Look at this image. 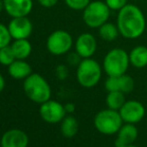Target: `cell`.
Here are the masks:
<instances>
[{
  "mask_svg": "<svg viewBox=\"0 0 147 147\" xmlns=\"http://www.w3.org/2000/svg\"><path fill=\"white\" fill-rule=\"evenodd\" d=\"M130 65L137 69L147 66V47L144 45H137L133 47L129 52Z\"/></svg>",
  "mask_w": 147,
  "mask_h": 147,
  "instance_id": "16",
  "label": "cell"
},
{
  "mask_svg": "<svg viewBox=\"0 0 147 147\" xmlns=\"http://www.w3.org/2000/svg\"><path fill=\"white\" fill-rule=\"evenodd\" d=\"M39 114L45 122L54 124L63 120V118L66 116V110L64 105L58 101L49 99L48 101L40 104Z\"/></svg>",
  "mask_w": 147,
  "mask_h": 147,
  "instance_id": "8",
  "label": "cell"
},
{
  "mask_svg": "<svg viewBox=\"0 0 147 147\" xmlns=\"http://www.w3.org/2000/svg\"><path fill=\"white\" fill-rule=\"evenodd\" d=\"M55 74H56V77L59 80H65L69 75L68 67L66 65H64V64H60L55 69Z\"/></svg>",
  "mask_w": 147,
  "mask_h": 147,
  "instance_id": "26",
  "label": "cell"
},
{
  "mask_svg": "<svg viewBox=\"0 0 147 147\" xmlns=\"http://www.w3.org/2000/svg\"><path fill=\"white\" fill-rule=\"evenodd\" d=\"M3 1L4 10L12 18L25 17L32 11V0H3Z\"/></svg>",
  "mask_w": 147,
  "mask_h": 147,
  "instance_id": "12",
  "label": "cell"
},
{
  "mask_svg": "<svg viewBox=\"0 0 147 147\" xmlns=\"http://www.w3.org/2000/svg\"><path fill=\"white\" fill-rule=\"evenodd\" d=\"M125 101V94L121 91H110V92H108V94L106 95V98H105L107 108L117 111H119V109L123 106Z\"/></svg>",
  "mask_w": 147,
  "mask_h": 147,
  "instance_id": "20",
  "label": "cell"
},
{
  "mask_svg": "<svg viewBox=\"0 0 147 147\" xmlns=\"http://www.w3.org/2000/svg\"><path fill=\"white\" fill-rule=\"evenodd\" d=\"M111 11H119L127 4L128 0H104Z\"/></svg>",
  "mask_w": 147,
  "mask_h": 147,
  "instance_id": "25",
  "label": "cell"
},
{
  "mask_svg": "<svg viewBox=\"0 0 147 147\" xmlns=\"http://www.w3.org/2000/svg\"><path fill=\"white\" fill-rule=\"evenodd\" d=\"M120 116L125 123L136 124L145 116V107L137 100H126L123 106L119 109Z\"/></svg>",
  "mask_w": 147,
  "mask_h": 147,
  "instance_id": "9",
  "label": "cell"
},
{
  "mask_svg": "<svg viewBox=\"0 0 147 147\" xmlns=\"http://www.w3.org/2000/svg\"><path fill=\"white\" fill-rule=\"evenodd\" d=\"M4 10V1L3 0H0V13Z\"/></svg>",
  "mask_w": 147,
  "mask_h": 147,
  "instance_id": "31",
  "label": "cell"
},
{
  "mask_svg": "<svg viewBox=\"0 0 147 147\" xmlns=\"http://www.w3.org/2000/svg\"><path fill=\"white\" fill-rule=\"evenodd\" d=\"M16 59L25 60L32 52V45L28 39H16L10 44Z\"/></svg>",
  "mask_w": 147,
  "mask_h": 147,
  "instance_id": "17",
  "label": "cell"
},
{
  "mask_svg": "<svg viewBox=\"0 0 147 147\" xmlns=\"http://www.w3.org/2000/svg\"><path fill=\"white\" fill-rule=\"evenodd\" d=\"M123 122L119 111L110 108L100 110L98 113H96L93 120L96 130L104 135L116 134L120 127L123 125Z\"/></svg>",
  "mask_w": 147,
  "mask_h": 147,
  "instance_id": "6",
  "label": "cell"
},
{
  "mask_svg": "<svg viewBox=\"0 0 147 147\" xmlns=\"http://www.w3.org/2000/svg\"><path fill=\"white\" fill-rule=\"evenodd\" d=\"M0 147H1V145H0Z\"/></svg>",
  "mask_w": 147,
  "mask_h": 147,
  "instance_id": "33",
  "label": "cell"
},
{
  "mask_svg": "<svg viewBox=\"0 0 147 147\" xmlns=\"http://www.w3.org/2000/svg\"><path fill=\"white\" fill-rule=\"evenodd\" d=\"M111 10L105 1L94 0L86 6L82 11V19L85 25L91 29H98L101 25L106 23L110 17Z\"/></svg>",
  "mask_w": 147,
  "mask_h": 147,
  "instance_id": "5",
  "label": "cell"
},
{
  "mask_svg": "<svg viewBox=\"0 0 147 147\" xmlns=\"http://www.w3.org/2000/svg\"><path fill=\"white\" fill-rule=\"evenodd\" d=\"M4 88H5V79H4L3 75L0 73V92H2Z\"/></svg>",
  "mask_w": 147,
  "mask_h": 147,
  "instance_id": "30",
  "label": "cell"
},
{
  "mask_svg": "<svg viewBox=\"0 0 147 147\" xmlns=\"http://www.w3.org/2000/svg\"><path fill=\"white\" fill-rule=\"evenodd\" d=\"M16 60L11 46L8 45L3 48H0V64L3 66H9Z\"/></svg>",
  "mask_w": 147,
  "mask_h": 147,
  "instance_id": "22",
  "label": "cell"
},
{
  "mask_svg": "<svg viewBox=\"0 0 147 147\" xmlns=\"http://www.w3.org/2000/svg\"><path fill=\"white\" fill-rule=\"evenodd\" d=\"M73 38L68 31L58 29L48 36L46 41V48L52 55L60 56L70 51L73 46Z\"/></svg>",
  "mask_w": 147,
  "mask_h": 147,
  "instance_id": "7",
  "label": "cell"
},
{
  "mask_svg": "<svg viewBox=\"0 0 147 147\" xmlns=\"http://www.w3.org/2000/svg\"><path fill=\"white\" fill-rule=\"evenodd\" d=\"M28 135L21 129H10L4 132L0 140L1 147H27Z\"/></svg>",
  "mask_w": 147,
  "mask_h": 147,
  "instance_id": "13",
  "label": "cell"
},
{
  "mask_svg": "<svg viewBox=\"0 0 147 147\" xmlns=\"http://www.w3.org/2000/svg\"><path fill=\"white\" fill-rule=\"evenodd\" d=\"M11 34L8 29V26L0 22V48L11 44Z\"/></svg>",
  "mask_w": 147,
  "mask_h": 147,
  "instance_id": "23",
  "label": "cell"
},
{
  "mask_svg": "<svg viewBox=\"0 0 147 147\" xmlns=\"http://www.w3.org/2000/svg\"><path fill=\"white\" fill-rule=\"evenodd\" d=\"M130 66L129 53L119 47H115L105 54L102 62L103 71L107 76H121L127 72Z\"/></svg>",
  "mask_w": 147,
  "mask_h": 147,
  "instance_id": "3",
  "label": "cell"
},
{
  "mask_svg": "<svg viewBox=\"0 0 147 147\" xmlns=\"http://www.w3.org/2000/svg\"><path fill=\"white\" fill-rule=\"evenodd\" d=\"M64 107H65L66 113H69V114H71V113H73L74 111H75V105L71 102L66 103V104L64 105Z\"/></svg>",
  "mask_w": 147,
  "mask_h": 147,
  "instance_id": "29",
  "label": "cell"
},
{
  "mask_svg": "<svg viewBox=\"0 0 147 147\" xmlns=\"http://www.w3.org/2000/svg\"><path fill=\"white\" fill-rule=\"evenodd\" d=\"M118 82H119V91L123 92L124 94L130 93L134 89V79L128 74H123L118 76Z\"/></svg>",
  "mask_w": 147,
  "mask_h": 147,
  "instance_id": "21",
  "label": "cell"
},
{
  "mask_svg": "<svg viewBox=\"0 0 147 147\" xmlns=\"http://www.w3.org/2000/svg\"><path fill=\"white\" fill-rule=\"evenodd\" d=\"M78 129H79V124L75 117L72 115H68L63 118L60 125V130L64 137L72 138L77 134Z\"/></svg>",
  "mask_w": 147,
  "mask_h": 147,
  "instance_id": "18",
  "label": "cell"
},
{
  "mask_svg": "<svg viewBox=\"0 0 147 147\" xmlns=\"http://www.w3.org/2000/svg\"><path fill=\"white\" fill-rule=\"evenodd\" d=\"M38 2L41 6H43V7L51 8L54 5H56L58 0H38Z\"/></svg>",
  "mask_w": 147,
  "mask_h": 147,
  "instance_id": "28",
  "label": "cell"
},
{
  "mask_svg": "<svg viewBox=\"0 0 147 147\" xmlns=\"http://www.w3.org/2000/svg\"><path fill=\"white\" fill-rule=\"evenodd\" d=\"M97 40L91 33H81L76 38L74 47L75 51L81 56V58H90L95 54L97 50Z\"/></svg>",
  "mask_w": 147,
  "mask_h": 147,
  "instance_id": "11",
  "label": "cell"
},
{
  "mask_svg": "<svg viewBox=\"0 0 147 147\" xmlns=\"http://www.w3.org/2000/svg\"><path fill=\"white\" fill-rule=\"evenodd\" d=\"M81 56H80L79 54H78L77 52H71V53H69L68 54V56H67V62H68V64H70V65H72V66H78V64L81 62Z\"/></svg>",
  "mask_w": 147,
  "mask_h": 147,
  "instance_id": "27",
  "label": "cell"
},
{
  "mask_svg": "<svg viewBox=\"0 0 147 147\" xmlns=\"http://www.w3.org/2000/svg\"><path fill=\"white\" fill-rule=\"evenodd\" d=\"M115 139V147L134 144L138 138V128L132 123H125L120 127Z\"/></svg>",
  "mask_w": 147,
  "mask_h": 147,
  "instance_id": "14",
  "label": "cell"
},
{
  "mask_svg": "<svg viewBox=\"0 0 147 147\" xmlns=\"http://www.w3.org/2000/svg\"><path fill=\"white\" fill-rule=\"evenodd\" d=\"M8 73L14 79L21 80L27 78L32 73V68L25 60L16 59L13 63L8 66Z\"/></svg>",
  "mask_w": 147,
  "mask_h": 147,
  "instance_id": "15",
  "label": "cell"
},
{
  "mask_svg": "<svg viewBox=\"0 0 147 147\" xmlns=\"http://www.w3.org/2000/svg\"><path fill=\"white\" fill-rule=\"evenodd\" d=\"M67 7L74 11H83L91 0H64Z\"/></svg>",
  "mask_w": 147,
  "mask_h": 147,
  "instance_id": "24",
  "label": "cell"
},
{
  "mask_svg": "<svg viewBox=\"0 0 147 147\" xmlns=\"http://www.w3.org/2000/svg\"><path fill=\"white\" fill-rule=\"evenodd\" d=\"M103 68L93 58H83L76 69V78L82 87L92 88L99 83Z\"/></svg>",
  "mask_w": 147,
  "mask_h": 147,
  "instance_id": "4",
  "label": "cell"
},
{
  "mask_svg": "<svg viewBox=\"0 0 147 147\" xmlns=\"http://www.w3.org/2000/svg\"><path fill=\"white\" fill-rule=\"evenodd\" d=\"M122 147H139V146H136V145H134V144H129V145H125Z\"/></svg>",
  "mask_w": 147,
  "mask_h": 147,
  "instance_id": "32",
  "label": "cell"
},
{
  "mask_svg": "<svg viewBox=\"0 0 147 147\" xmlns=\"http://www.w3.org/2000/svg\"><path fill=\"white\" fill-rule=\"evenodd\" d=\"M116 25L123 38L137 39L146 30V18L137 5L127 3L118 11Z\"/></svg>",
  "mask_w": 147,
  "mask_h": 147,
  "instance_id": "1",
  "label": "cell"
},
{
  "mask_svg": "<svg viewBox=\"0 0 147 147\" xmlns=\"http://www.w3.org/2000/svg\"><path fill=\"white\" fill-rule=\"evenodd\" d=\"M8 29L12 39H28L32 34L33 25L30 19L25 17H13L8 24Z\"/></svg>",
  "mask_w": 147,
  "mask_h": 147,
  "instance_id": "10",
  "label": "cell"
},
{
  "mask_svg": "<svg viewBox=\"0 0 147 147\" xmlns=\"http://www.w3.org/2000/svg\"><path fill=\"white\" fill-rule=\"evenodd\" d=\"M98 33L100 38L106 42H112L116 40L120 35L116 23L114 24L109 21H107L106 23H104L98 28Z\"/></svg>",
  "mask_w": 147,
  "mask_h": 147,
  "instance_id": "19",
  "label": "cell"
},
{
  "mask_svg": "<svg viewBox=\"0 0 147 147\" xmlns=\"http://www.w3.org/2000/svg\"><path fill=\"white\" fill-rule=\"evenodd\" d=\"M23 90L26 96L35 103L46 102L51 97V87L42 75L38 73H31L24 79Z\"/></svg>",
  "mask_w": 147,
  "mask_h": 147,
  "instance_id": "2",
  "label": "cell"
}]
</instances>
